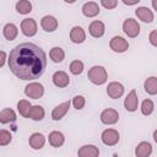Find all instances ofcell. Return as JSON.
Wrapping results in <instances>:
<instances>
[{"label": "cell", "mask_w": 157, "mask_h": 157, "mask_svg": "<svg viewBox=\"0 0 157 157\" xmlns=\"http://www.w3.org/2000/svg\"><path fill=\"white\" fill-rule=\"evenodd\" d=\"M47 67V55L44 50L34 43L17 44L9 55V69L23 80L31 81L40 77Z\"/></svg>", "instance_id": "1"}, {"label": "cell", "mask_w": 157, "mask_h": 157, "mask_svg": "<svg viewBox=\"0 0 157 157\" xmlns=\"http://www.w3.org/2000/svg\"><path fill=\"white\" fill-rule=\"evenodd\" d=\"M87 77H88V80H90L93 85L101 86V85H103V83L107 82L108 74H107V70H105L103 66H101V65H94V66H92V67L88 70Z\"/></svg>", "instance_id": "2"}, {"label": "cell", "mask_w": 157, "mask_h": 157, "mask_svg": "<svg viewBox=\"0 0 157 157\" xmlns=\"http://www.w3.org/2000/svg\"><path fill=\"white\" fill-rule=\"evenodd\" d=\"M123 31L124 33L130 37V38H135L139 36L140 33V25L136 20L134 18H126L124 22H123Z\"/></svg>", "instance_id": "3"}, {"label": "cell", "mask_w": 157, "mask_h": 157, "mask_svg": "<svg viewBox=\"0 0 157 157\" xmlns=\"http://www.w3.org/2000/svg\"><path fill=\"white\" fill-rule=\"evenodd\" d=\"M25 94L33 99H39L44 94V87L39 82H31L25 87Z\"/></svg>", "instance_id": "4"}, {"label": "cell", "mask_w": 157, "mask_h": 157, "mask_svg": "<svg viewBox=\"0 0 157 157\" xmlns=\"http://www.w3.org/2000/svg\"><path fill=\"white\" fill-rule=\"evenodd\" d=\"M101 139H102V142L107 146H114L119 142V139H120V135L118 132V130L115 129H105L102 135H101Z\"/></svg>", "instance_id": "5"}, {"label": "cell", "mask_w": 157, "mask_h": 157, "mask_svg": "<svg viewBox=\"0 0 157 157\" xmlns=\"http://www.w3.org/2000/svg\"><path fill=\"white\" fill-rule=\"evenodd\" d=\"M37 22L34 18H25L21 22V32L26 37H33L37 34Z\"/></svg>", "instance_id": "6"}, {"label": "cell", "mask_w": 157, "mask_h": 157, "mask_svg": "<svg viewBox=\"0 0 157 157\" xmlns=\"http://www.w3.org/2000/svg\"><path fill=\"white\" fill-rule=\"evenodd\" d=\"M109 47H110V49H112L113 52H115V53H124V52L128 50L129 43H128V40L124 39L123 37L115 36V37H113V38L110 39Z\"/></svg>", "instance_id": "7"}, {"label": "cell", "mask_w": 157, "mask_h": 157, "mask_svg": "<svg viewBox=\"0 0 157 157\" xmlns=\"http://www.w3.org/2000/svg\"><path fill=\"white\" fill-rule=\"evenodd\" d=\"M119 120V113L113 108H107L101 113V121L105 125H113L118 123Z\"/></svg>", "instance_id": "8"}, {"label": "cell", "mask_w": 157, "mask_h": 157, "mask_svg": "<svg viewBox=\"0 0 157 157\" xmlns=\"http://www.w3.org/2000/svg\"><path fill=\"white\" fill-rule=\"evenodd\" d=\"M107 94L113 99H118L124 94V86L120 82L113 81L107 86Z\"/></svg>", "instance_id": "9"}, {"label": "cell", "mask_w": 157, "mask_h": 157, "mask_svg": "<svg viewBox=\"0 0 157 157\" xmlns=\"http://www.w3.org/2000/svg\"><path fill=\"white\" fill-rule=\"evenodd\" d=\"M124 107L128 112H135L139 107V98L135 90H131L124 99Z\"/></svg>", "instance_id": "10"}, {"label": "cell", "mask_w": 157, "mask_h": 157, "mask_svg": "<svg viewBox=\"0 0 157 157\" xmlns=\"http://www.w3.org/2000/svg\"><path fill=\"white\" fill-rule=\"evenodd\" d=\"M135 15L137 16V18H140L142 22L146 23H151L155 20V15L152 12V10H150L146 6H140L135 10Z\"/></svg>", "instance_id": "11"}, {"label": "cell", "mask_w": 157, "mask_h": 157, "mask_svg": "<svg viewBox=\"0 0 157 157\" xmlns=\"http://www.w3.org/2000/svg\"><path fill=\"white\" fill-rule=\"evenodd\" d=\"M88 32H90V34H91L92 37H94V38H101V37L104 34V32H105V26H104V23H103L102 21H98V20L92 21V22L90 23Z\"/></svg>", "instance_id": "12"}, {"label": "cell", "mask_w": 157, "mask_h": 157, "mask_svg": "<svg viewBox=\"0 0 157 157\" xmlns=\"http://www.w3.org/2000/svg\"><path fill=\"white\" fill-rule=\"evenodd\" d=\"M52 78H53V83L56 87H59V88H64V87L69 86V83H70V77H69V75L65 71H56V72H54Z\"/></svg>", "instance_id": "13"}, {"label": "cell", "mask_w": 157, "mask_h": 157, "mask_svg": "<svg viewBox=\"0 0 157 157\" xmlns=\"http://www.w3.org/2000/svg\"><path fill=\"white\" fill-rule=\"evenodd\" d=\"M70 39L75 44H81V43H83L86 40V32L83 31L82 27L75 26L70 31Z\"/></svg>", "instance_id": "14"}, {"label": "cell", "mask_w": 157, "mask_h": 157, "mask_svg": "<svg viewBox=\"0 0 157 157\" xmlns=\"http://www.w3.org/2000/svg\"><path fill=\"white\" fill-rule=\"evenodd\" d=\"M70 105H71V102L70 101H66V102L60 103L59 105H56L53 109V112H52V119L56 121V120H60L61 118H64V115L67 113Z\"/></svg>", "instance_id": "15"}, {"label": "cell", "mask_w": 157, "mask_h": 157, "mask_svg": "<svg viewBox=\"0 0 157 157\" xmlns=\"http://www.w3.org/2000/svg\"><path fill=\"white\" fill-rule=\"evenodd\" d=\"M40 26L45 32H54L58 28V20L52 15H47L42 17Z\"/></svg>", "instance_id": "16"}, {"label": "cell", "mask_w": 157, "mask_h": 157, "mask_svg": "<svg viewBox=\"0 0 157 157\" xmlns=\"http://www.w3.org/2000/svg\"><path fill=\"white\" fill-rule=\"evenodd\" d=\"M99 11H101V9H99L98 4L94 2V1L85 2L83 6H82V13L86 17H96L99 13Z\"/></svg>", "instance_id": "17"}, {"label": "cell", "mask_w": 157, "mask_h": 157, "mask_svg": "<svg viewBox=\"0 0 157 157\" xmlns=\"http://www.w3.org/2000/svg\"><path fill=\"white\" fill-rule=\"evenodd\" d=\"M28 144L33 150H40L45 144V137L40 132H33L28 139Z\"/></svg>", "instance_id": "18"}, {"label": "cell", "mask_w": 157, "mask_h": 157, "mask_svg": "<svg viewBox=\"0 0 157 157\" xmlns=\"http://www.w3.org/2000/svg\"><path fill=\"white\" fill-rule=\"evenodd\" d=\"M152 153V145L147 141L140 142L135 148V155L137 157H148Z\"/></svg>", "instance_id": "19"}, {"label": "cell", "mask_w": 157, "mask_h": 157, "mask_svg": "<svg viewBox=\"0 0 157 157\" xmlns=\"http://www.w3.org/2000/svg\"><path fill=\"white\" fill-rule=\"evenodd\" d=\"M77 155L80 157H97L99 155V150L94 145H85L77 151Z\"/></svg>", "instance_id": "20"}, {"label": "cell", "mask_w": 157, "mask_h": 157, "mask_svg": "<svg viewBox=\"0 0 157 157\" xmlns=\"http://www.w3.org/2000/svg\"><path fill=\"white\" fill-rule=\"evenodd\" d=\"M48 140H49V144L53 146V147H60L64 145L65 142V137H64V134L60 132V131H52L48 136Z\"/></svg>", "instance_id": "21"}, {"label": "cell", "mask_w": 157, "mask_h": 157, "mask_svg": "<svg viewBox=\"0 0 157 157\" xmlns=\"http://www.w3.org/2000/svg\"><path fill=\"white\" fill-rule=\"evenodd\" d=\"M2 34H4V37L7 39V40H13V39H16V37H17V34H18V28L16 27V25H13V23H6L5 26H4V28H2Z\"/></svg>", "instance_id": "22"}, {"label": "cell", "mask_w": 157, "mask_h": 157, "mask_svg": "<svg viewBox=\"0 0 157 157\" xmlns=\"http://www.w3.org/2000/svg\"><path fill=\"white\" fill-rule=\"evenodd\" d=\"M16 120V113L11 108H5L0 112V123L1 124H9Z\"/></svg>", "instance_id": "23"}, {"label": "cell", "mask_w": 157, "mask_h": 157, "mask_svg": "<svg viewBox=\"0 0 157 157\" xmlns=\"http://www.w3.org/2000/svg\"><path fill=\"white\" fill-rule=\"evenodd\" d=\"M44 115H45V112L42 105H32L29 109V113H28V118H31L32 120H36V121L42 120L44 118Z\"/></svg>", "instance_id": "24"}, {"label": "cell", "mask_w": 157, "mask_h": 157, "mask_svg": "<svg viewBox=\"0 0 157 157\" xmlns=\"http://www.w3.org/2000/svg\"><path fill=\"white\" fill-rule=\"evenodd\" d=\"M144 88L145 91L151 94V96H155L157 94V77L155 76H151L148 78H146L145 83H144Z\"/></svg>", "instance_id": "25"}, {"label": "cell", "mask_w": 157, "mask_h": 157, "mask_svg": "<svg viewBox=\"0 0 157 157\" xmlns=\"http://www.w3.org/2000/svg\"><path fill=\"white\" fill-rule=\"evenodd\" d=\"M49 58L54 63H61L64 60V58H65V52L60 47H54L49 52Z\"/></svg>", "instance_id": "26"}, {"label": "cell", "mask_w": 157, "mask_h": 157, "mask_svg": "<svg viewBox=\"0 0 157 157\" xmlns=\"http://www.w3.org/2000/svg\"><path fill=\"white\" fill-rule=\"evenodd\" d=\"M16 11L21 15H27L32 11V4L29 0H18L16 2Z\"/></svg>", "instance_id": "27"}, {"label": "cell", "mask_w": 157, "mask_h": 157, "mask_svg": "<svg viewBox=\"0 0 157 157\" xmlns=\"http://www.w3.org/2000/svg\"><path fill=\"white\" fill-rule=\"evenodd\" d=\"M32 104L26 101V99H21L18 103H17V110L18 113L23 117V118H28V113H29V109H31Z\"/></svg>", "instance_id": "28"}, {"label": "cell", "mask_w": 157, "mask_h": 157, "mask_svg": "<svg viewBox=\"0 0 157 157\" xmlns=\"http://www.w3.org/2000/svg\"><path fill=\"white\" fill-rule=\"evenodd\" d=\"M153 110H155V104H153V102L151 101V99H145L144 102H142V104H141V113L144 114V115H151L152 113H153Z\"/></svg>", "instance_id": "29"}, {"label": "cell", "mask_w": 157, "mask_h": 157, "mask_svg": "<svg viewBox=\"0 0 157 157\" xmlns=\"http://www.w3.org/2000/svg\"><path fill=\"white\" fill-rule=\"evenodd\" d=\"M83 71V63L81 60H74L70 64V72L72 75H80Z\"/></svg>", "instance_id": "30"}, {"label": "cell", "mask_w": 157, "mask_h": 157, "mask_svg": "<svg viewBox=\"0 0 157 157\" xmlns=\"http://www.w3.org/2000/svg\"><path fill=\"white\" fill-rule=\"evenodd\" d=\"M12 140V136L10 134V131L5 130V129H1L0 130V146H6L11 142Z\"/></svg>", "instance_id": "31"}, {"label": "cell", "mask_w": 157, "mask_h": 157, "mask_svg": "<svg viewBox=\"0 0 157 157\" xmlns=\"http://www.w3.org/2000/svg\"><path fill=\"white\" fill-rule=\"evenodd\" d=\"M71 104H72V105H74V108H75V109H77V110L82 109V108L85 107V104H86L85 97H82V96H75V97L72 98Z\"/></svg>", "instance_id": "32"}, {"label": "cell", "mask_w": 157, "mask_h": 157, "mask_svg": "<svg viewBox=\"0 0 157 157\" xmlns=\"http://www.w3.org/2000/svg\"><path fill=\"white\" fill-rule=\"evenodd\" d=\"M101 4L104 9H108V10H112V9H115L117 5H118V0H101Z\"/></svg>", "instance_id": "33"}, {"label": "cell", "mask_w": 157, "mask_h": 157, "mask_svg": "<svg viewBox=\"0 0 157 157\" xmlns=\"http://www.w3.org/2000/svg\"><path fill=\"white\" fill-rule=\"evenodd\" d=\"M156 36H157V32L153 29V31L150 33V37H148L150 43H151L153 47H157V38H156Z\"/></svg>", "instance_id": "34"}, {"label": "cell", "mask_w": 157, "mask_h": 157, "mask_svg": "<svg viewBox=\"0 0 157 157\" xmlns=\"http://www.w3.org/2000/svg\"><path fill=\"white\" fill-rule=\"evenodd\" d=\"M5 61H6V53L4 50H0V67L4 66Z\"/></svg>", "instance_id": "35"}, {"label": "cell", "mask_w": 157, "mask_h": 157, "mask_svg": "<svg viewBox=\"0 0 157 157\" xmlns=\"http://www.w3.org/2000/svg\"><path fill=\"white\" fill-rule=\"evenodd\" d=\"M125 5H128V6H132V5H136L140 0H121Z\"/></svg>", "instance_id": "36"}, {"label": "cell", "mask_w": 157, "mask_h": 157, "mask_svg": "<svg viewBox=\"0 0 157 157\" xmlns=\"http://www.w3.org/2000/svg\"><path fill=\"white\" fill-rule=\"evenodd\" d=\"M64 1H65V2H67V4H74L76 0H64Z\"/></svg>", "instance_id": "37"}, {"label": "cell", "mask_w": 157, "mask_h": 157, "mask_svg": "<svg viewBox=\"0 0 157 157\" xmlns=\"http://www.w3.org/2000/svg\"><path fill=\"white\" fill-rule=\"evenodd\" d=\"M153 139H155V141H157V132L156 131L153 132Z\"/></svg>", "instance_id": "38"}, {"label": "cell", "mask_w": 157, "mask_h": 157, "mask_svg": "<svg viewBox=\"0 0 157 157\" xmlns=\"http://www.w3.org/2000/svg\"><path fill=\"white\" fill-rule=\"evenodd\" d=\"M152 5H153V9H156V0H152Z\"/></svg>", "instance_id": "39"}]
</instances>
